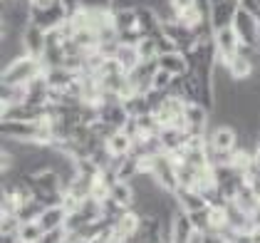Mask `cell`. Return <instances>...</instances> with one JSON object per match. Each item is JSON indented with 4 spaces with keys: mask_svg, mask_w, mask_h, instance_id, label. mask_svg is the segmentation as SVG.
Instances as JSON below:
<instances>
[{
    "mask_svg": "<svg viewBox=\"0 0 260 243\" xmlns=\"http://www.w3.org/2000/svg\"><path fill=\"white\" fill-rule=\"evenodd\" d=\"M40 75H45V65H42L40 57L20 55L18 60H13L10 65L3 67L0 82L3 84H27V82L38 80Z\"/></svg>",
    "mask_w": 260,
    "mask_h": 243,
    "instance_id": "obj_1",
    "label": "cell"
},
{
    "mask_svg": "<svg viewBox=\"0 0 260 243\" xmlns=\"http://www.w3.org/2000/svg\"><path fill=\"white\" fill-rule=\"evenodd\" d=\"M231 25H233V30H236V35H238V40L243 47L260 50V20L255 15H250V13H245L243 8H238Z\"/></svg>",
    "mask_w": 260,
    "mask_h": 243,
    "instance_id": "obj_2",
    "label": "cell"
},
{
    "mask_svg": "<svg viewBox=\"0 0 260 243\" xmlns=\"http://www.w3.org/2000/svg\"><path fill=\"white\" fill-rule=\"evenodd\" d=\"M64 20H67V10L62 8L60 0H52L47 5H32V25L42 27L45 33L60 27Z\"/></svg>",
    "mask_w": 260,
    "mask_h": 243,
    "instance_id": "obj_3",
    "label": "cell"
},
{
    "mask_svg": "<svg viewBox=\"0 0 260 243\" xmlns=\"http://www.w3.org/2000/svg\"><path fill=\"white\" fill-rule=\"evenodd\" d=\"M151 176L156 179L161 189H166V191H179V176H176V164L171 159V154L169 151H164V154H156L154 157V162H151Z\"/></svg>",
    "mask_w": 260,
    "mask_h": 243,
    "instance_id": "obj_4",
    "label": "cell"
},
{
    "mask_svg": "<svg viewBox=\"0 0 260 243\" xmlns=\"http://www.w3.org/2000/svg\"><path fill=\"white\" fill-rule=\"evenodd\" d=\"M208 149L216 151H236L240 144L238 129L233 124H216L213 129H208Z\"/></svg>",
    "mask_w": 260,
    "mask_h": 243,
    "instance_id": "obj_5",
    "label": "cell"
},
{
    "mask_svg": "<svg viewBox=\"0 0 260 243\" xmlns=\"http://www.w3.org/2000/svg\"><path fill=\"white\" fill-rule=\"evenodd\" d=\"M213 45H216V52H218V62L228 65V62L233 60L240 52V40H238V35H236V30H233V25L218 27L216 35H213Z\"/></svg>",
    "mask_w": 260,
    "mask_h": 243,
    "instance_id": "obj_6",
    "label": "cell"
},
{
    "mask_svg": "<svg viewBox=\"0 0 260 243\" xmlns=\"http://www.w3.org/2000/svg\"><path fill=\"white\" fill-rule=\"evenodd\" d=\"M22 45H25V52H27V55L42 60V55H45V50H47V33H45L42 27L30 22V25L22 30Z\"/></svg>",
    "mask_w": 260,
    "mask_h": 243,
    "instance_id": "obj_7",
    "label": "cell"
},
{
    "mask_svg": "<svg viewBox=\"0 0 260 243\" xmlns=\"http://www.w3.org/2000/svg\"><path fill=\"white\" fill-rule=\"evenodd\" d=\"M196 226L191 221V214L179 208L174 216H171V243H188V238L193 236Z\"/></svg>",
    "mask_w": 260,
    "mask_h": 243,
    "instance_id": "obj_8",
    "label": "cell"
},
{
    "mask_svg": "<svg viewBox=\"0 0 260 243\" xmlns=\"http://www.w3.org/2000/svg\"><path fill=\"white\" fill-rule=\"evenodd\" d=\"M100 119L107 122V124H112L114 129H121V127L126 124V119H129V114H126V109H124V102L107 100L100 107Z\"/></svg>",
    "mask_w": 260,
    "mask_h": 243,
    "instance_id": "obj_9",
    "label": "cell"
},
{
    "mask_svg": "<svg viewBox=\"0 0 260 243\" xmlns=\"http://www.w3.org/2000/svg\"><path fill=\"white\" fill-rule=\"evenodd\" d=\"M236 10H238V3L236 0H218V3H213L211 5V22H213V27L216 30L218 27H228L233 22Z\"/></svg>",
    "mask_w": 260,
    "mask_h": 243,
    "instance_id": "obj_10",
    "label": "cell"
},
{
    "mask_svg": "<svg viewBox=\"0 0 260 243\" xmlns=\"http://www.w3.org/2000/svg\"><path fill=\"white\" fill-rule=\"evenodd\" d=\"M159 67H164L166 72H171L174 77H183L186 72H191L188 60H186V52L174 50V52H164L159 55Z\"/></svg>",
    "mask_w": 260,
    "mask_h": 243,
    "instance_id": "obj_11",
    "label": "cell"
},
{
    "mask_svg": "<svg viewBox=\"0 0 260 243\" xmlns=\"http://www.w3.org/2000/svg\"><path fill=\"white\" fill-rule=\"evenodd\" d=\"M109 199L117 201L121 208H134V201H137V189L132 181H124V179H117L112 184V191H109Z\"/></svg>",
    "mask_w": 260,
    "mask_h": 243,
    "instance_id": "obj_12",
    "label": "cell"
},
{
    "mask_svg": "<svg viewBox=\"0 0 260 243\" xmlns=\"http://www.w3.org/2000/svg\"><path fill=\"white\" fill-rule=\"evenodd\" d=\"M159 139H161V144H164V151L171 154V151H179L181 146L186 144L188 132H186L183 127H161Z\"/></svg>",
    "mask_w": 260,
    "mask_h": 243,
    "instance_id": "obj_13",
    "label": "cell"
},
{
    "mask_svg": "<svg viewBox=\"0 0 260 243\" xmlns=\"http://www.w3.org/2000/svg\"><path fill=\"white\" fill-rule=\"evenodd\" d=\"M176 199H179V206L188 214H196V211H203L208 208V201L203 199L199 189H179L176 191Z\"/></svg>",
    "mask_w": 260,
    "mask_h": 243,
    "instance_id": "obj_14",
    "label": "cell"
},
{
    "mask_svg": "<svg viewBox=\"0 0 260 243\" xmlns=\"http://www.w3.org/2000/svg\"><path fill=\"white\" fill-rule=\"evenodd\" d=\"M45 80L50 84V89H67L72 82L77 80V72L67 70L64 65L62 67H50V70H45Z\"/></svg>",
    "mask_w": 260,
    "mask_h": 243,
    "instance_id": "obj_15",
    "label": "cell"
},
{
    "mask_svg": "<svg viewBox=\"0 0 260 243\" xmlns=\"http://www.w3.org/2000/svg\"><path fill=\"white\" fill-rule=\"evenodd\" d=\"M104 144H107V149H109L112 157H129L132 154V146H134V137H129L124 129H117Z\"/></svg>",
    "mask_w": 260,
    "mask_h": 243,
    "instance_id": "obj_16",
    "label": "cell"
},
{
    "mask_svg": "<svg viewBox=\"0 0 260 243\" xmlns=\"http://www.w3.org/2000/svg\"><path fill=\"white\" fill-rule=\"evenodd\" d=\"M40 226L45 231H57V228H64V221H67V208L64 206H47L40 214Z\"/></svg>",
    "mask_w": 260,
    "mask_h": 243,
    "instance_id": "obj_17",
    "label": "cell"
},
{
    "mask_svg": "<svg viewBox=\"0 0 260 243\" xmlns=\"http://www.w3.org/2000/svg\"><path fill=\"white\" fill-rule=\"evenodd\" d=\"M114 25L121 33H129V30H139V15H137V8H117L114 10Z\"/></svg>",
    "mask_w": 260,
    "mask_h": 243,
    "instance_id": "obj_18",
    "label": "cell"
},
{
    "mask_svg": "<svg viewBox=\"0 0 260 243\" xmlns=\"http://www.w3.org/2000/svg\"><path fill=\"white\" fill-rule=\"evenodd\" d=\"M114 60L119 62L121 70L129 75V72L141 62V55H139V50H137V45H124V42H121L119 50H117V55H114Z\"/></svg>",
    "mask_w": 260,
    "mask_h": 243,
    "instance_id": "obj_19",
    "label": "cell"
},
{
    "mask_svg": "<svg viewBox=\"0 0 260 243\" xmlns=\"http://www.w3.org/2000/svg\"><path fill=\"white\" fill-rule=\"evenodd\" d=\"M231 201H236L245 214H250V216H253V211L260 206V196H258V191H255L253 186H248V184H245L238 194H236V199H231Z\"/></svg>",
    "mask_w": 260,
    "mask_h": 243,
    "instance_id": "obj_20",
    "label": "cell"
},
{
    "mask_svg": "<svg viewBox=\"0 0 260 243\" xmlns=\"http://www.w3.org/2000/svg\"><path fill=\"white\" fill-rule=\"evenodd\" d=\"M0 102L3 104H25L27 102V84H3Z\"/></svg>",
    "mask_w": 260,
    "mask_h": 243,
    "instance_id": "obj_21",
    "label": "cell"
},
{
    "mask_svg": "<svg viewBox=\"0 0 260 243\" xmlns=\"http://www.w3.org/2000/svg\"><path fill=\"white\" fill-rule=\"evenodd\" d=\"M124 109H126V114H129V117H144V114H149V112H151L146 95H141V92L132 95L129 100H124Z\"/></svg>",
    "mask_w": 260,
    "mask_h": 243,
    "instance_id": "obj_22",
    "label": "cell"
},
{
    "mask_svg": "<svg viewBox=\"0 0 260 243\" xmlns=\"http://www.w3.org/2000/svg\"><path fill=\"white\" fill-rule=\"evenodd\" d=\"M45 236V228L40 226V221H22L18 228V238L22 243H38Z\"/></svg>",
    "mask_w": 260,
    "mask_h": 243,
    "instance_id": "obj_23",
    "label": "cell"
},
{
    "mask_svg": "<svg viewBox=\"0 0 260 243\" xmlns=\"http://www.w3.org/2000/svg\"><path fill=\"white\" fill-rule=\"evenodd\" d=\"M137 50H139L141 60H154V57H159V47H156V38H154V35L141 38V42L137 45Z\"/></svg>",
    "mask_w": 260,
    "mask_h": 243,
    "instance_id": "obj_24",
    "label": "cell"
},
{
    "mask_svg": "<svg viewBox=\"0 0 260 243\" xmlns=\"http://www.w3.org/2000/svg\"><path fill=\"white\" fill-rule=\"evenodd\" d=\"M174 75L171 72H166L164 67L156 70V75H154V80H151V89H159V92H169V87L174 84Z\"/></svg>",
    "mask_w": 260,
    "mask_h": 243,
    "instance_id": "obj_25",
    "label": "cell"
},
{
    "mask_svg": "<svg viewBox=\"0 0 260 243\" xmlns=\"http://www.w3.org/2000/svg\"><path fill=\"white\" fill-rule=\"evenodd\" d=\"M20 223L22 221L18 214H0V236H5V233H18Z\"/></svg>",
    "mask_w": 260,
    "mask_h": 243,
    "instance_id": "obj_26",
    "label": "cell"
},
{
    "mask_svg": "<svg viewBox=\"0 0 260 243\" xmlns=\"http://www.w3.org/2000/svg\"><path fill=\"white\" fill-rule=\"evenodd\" d=\"M67 238V231L64 228H57V231H45V236H42L38 243H62Z\"/></svg>",
    "mask_w": 260,
    "mask_h": 243,
    "instance_id": "obj_27",
    "label": "cell"
},
{
    "mask_svg": "<svg viewBox=\"0 0 260 243\" xmlns=\"http://www.w3.org/2000/svg\"><path fill=\"white\" fill-rule=\"evenodd\" d=\"M169 3H171V8H174V13H176V15L196 5V0H169Z\"/></svg>",
    "mask_w": 260,
    "mask_h": 243,
    "instance_id": "obj_28",
    "label": "cell"
},
{
    "mask_svg": "<svg viewBox=\"0 0 260 243\" xmlns=\"http://www.w3.org/2000/svg\"><path fill=\"white\" fill-rule=\"evenodd\" d=\"M188 243H206V231H199V228H196L193 236L188 238Z\"/></svg>",
    "mask_w": 260,
    "mask_h": 243,
    "instance_id": "obj_29",
    "label": "cell"
},
{
    "mask_svg": "<svg viewBox=\"0 0 260 243\" xmlns=\"http://www.w3.org/2000/svg\"><path fill=\"white\" fill-rule=\"evenodd\" d=\"M206 243H225V238L218 233H206Z\"/></svg>",
    "mask_w": 260,
    "mask_h": 243,
    "instance_id": "obj_30",
    "label": "cell"
},
{
    "mask_svg": "<svg viewBox=\"0 0 260 243\" xmlns=\"http://www.w3.org/2000/svg\"><path fill=\"white\" fill-rule=\"evenodd\" d=\"M253 223H255V228H260V206L253 211Z\"/></svg>",
    "mask_w": 260,
    "mask_h": 243,
    "instance_id": "obj_31",
    "label": "cell"
},
{
    "mask_svg": "<svg viewBox=\"0 0 260 243\" xmlns=\"http://www.w3.org/2000/svg\"><path fill=\"white\" fill-rule=\"evenodd\" d=\"M236 3H240V0H236Z\"/></svg>",
    "mask_w": 260,
    "mask_h": 243,
    "instance_id": "obj_32",
    "label": "cell"
},
{
    "mask_svg": "<svg viewBox=\"0 0 260 243\" xmlns=\"http://www.w3.org/2000/svg\"><path fill=\"white\" fill-rule=\"evenodd\" d=\"M258 5H260V0H258Z\"/></svg>",
    "mask_w": 260,
    "mask_h": 243,
    "instance_id": "obj_33",
    "label": "cell"
}]
</instances>
